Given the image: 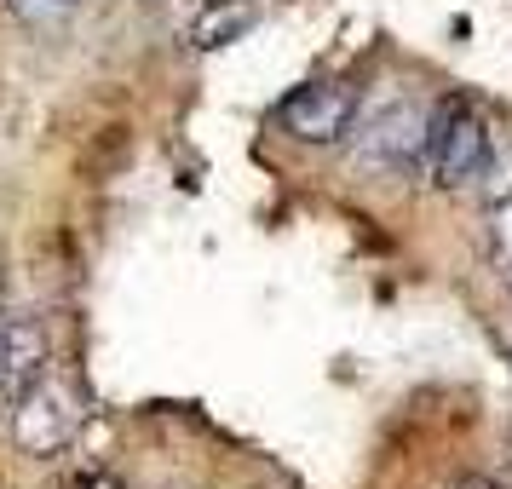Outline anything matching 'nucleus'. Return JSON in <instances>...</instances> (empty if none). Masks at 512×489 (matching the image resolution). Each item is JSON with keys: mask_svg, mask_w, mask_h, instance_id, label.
<instances>
[{"mask_svg": "<svg viewBox=\"0 0 512 489\" xmlns=\"http://www.w3.org/2000/svg\"><path fill=\"white\" fill-rule=\"evenodd\" d=\"M507 466H512V432H507Z\"/></svg>", "mask_w": 512, "mask_h": 489, "instance_id": "9d476101", "label": "nucleus"}, {"mask_svg": "<svg viewBox=\"0 0 512 489\" xmlns=\"http://www.w3.org/2000/svg\"><path fill=\"white\" fill-rule=\"evenodd\" d=\"M75 426H81V409H75V397L58 386V380H35L29 392L12 397V443L24 449V455H58V449H70Z\"/></svg>", "mask_w": 512, "mask_h": 489, "instance_id": "7ed1b4c3", "label": "nucleus"}, {"mask_svg": "<svg viewBox=\"0 0 512 489\" xmlns=\"http://www.w3.org/2000/svg\"><path fill=\"white\" fill-rule=\"evenodd\" d=\"M254 24H259V6H254V0H213L208 12L190 24V47H196V52L231 47V41H242Z\"/></svg>", "mask_w": 512, "mask_h": 489, "instance_id": "423d86ee", "label": "nucleus"}, {"mask_svg": "<svg viewBox=\"0 0 512 489\" xmlns=\"http://www.w3.org/2000/svg\"><path fill=\"white\" fill-rule=\"evenodd\" d=\"M495 162V139H489L484 116L466 98H438L432 121H426V167L438 173L443 190H472Z\"/></svg>", "mask_w": 512, "mask_h": 489, "instance_id": "f257e3e1", "label": "nucleus"}, {"mask_svg": "<svg viewBox=\"0 0 512 489\" xmlns=\"http://www.w3.org/2000/svg\"><path fill=\"white\" fill-rule=\"evenodd\" d=\"M277 121L300 144H340L357 127V93L340 81H305L277 104Z\"/></svg>", "mask_w": 512, "mask_h": 489, "instance_id": "20e7f679", "label": "nucleus"}, {"mask_svg": "<svg viewBox=\"0 0 512 489\" xmlns=\"http://www.w3.org/2000/svg\"><path fill=\"white\" fill-rule=\"evenodd\" d=\"M47 374V334L35 317H12L6 323V397L29 392Z\"/></svg>", "mask_w": 512, "mask_h": 489, "instance_id": "39448f33", "label": "nucleus"}, {"mask_svg": "<svg viewBox=\"0 0 512 489\" xmlns=\"http://www.w3.org/2000/svg\"><path fill=\"white\" fill-rule=\"evenodd\" d=\"M0 397H6V323H0Z\"/></svg>", "mask_w": 512, "mask_h": 489, "instance_id": "6e6552de", "label": "nucleus"}, {"mask_svg": "<svg viewBox=\"0 0 512 489\" xmlns=\"http://www.w3.org/2000/svg\"><path fill=\"white\" fill-rule=\"evenodd\" d=\"M426 121L432 116L415 110V104H392V110L369 116L363 139L351 144V162L363 173H415V167H426Z\"/></svg>", "mask_w": 512, "mask_h": 489, "instance_id": "f03ea898", "label": "nucleus"}, {"mask_svg": "<svg viewBox=\"0 0 512 489\" xmlns=\"http://www.w3.org/2000/svg\"><path fill=\"white\" fill-rule=\"evenodd\" d=\"M461 489H495V484H484V478H466V484Z\"/></svg>", "mask_w": 512, "mask_h": 489, "instance_id": "1a4fd4ad", "label": "nucleus"}, {"mask_svg": "<svg viewBox=\"0 0 512 489\" xmlns=\"http://www.w3.org/2000/svg\"><path fill=\"white\" fill-rule=\"evenodd\" d=\"M12 6V18L29 29H58V24H70L75 18V6L81 0H6Z\"/></svg>", "mask_w": 512, "mask_h": 489, "instance_id": "0eeeda50", "label": "nucleus"}]
</instances>
